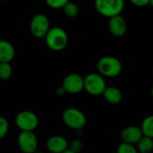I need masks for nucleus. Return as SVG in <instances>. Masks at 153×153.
<instances>
[{"label": "nucleus", "mask_w": 153, "mask_h": 153, "mask_svg": "<svg viewBox=\"0 0 153 153\" xmlns=\"http://www.w3.org/2000/svg\"><path fill=\"white\" fill-rule=\"evenodd\" d=\"M143 136V135L142 134L140 127L136 126H130L126 127L125 129L122 130L120 134L122 143H126L133 145L136 144Z\"/></svg>", "instance_id": "nucleus-11"}, {"label": "nucleus", "mask_w": 153, "mask_h": 153, "mask_svg": "<svg viewBox=\"0 0 153 153\" xmlns=\"http://www.w3.org/2000/svg\"><path fill=\"white\" fill-rule=\"evenodd\" d=\"M9 130V125L5 117L0 116V140L3 139Z\"/></svg>", "instance_id": "nucleus-20"}, {"label": "nucleus", "mask_w": 153, "mask_h": 153, "mask_svg": "<svg viewBox=\"0 0 153 153\" xmlns=\"http://www.w3.org/2000/svg\"><path fill=\"white\" fill-rule=\"evenodd\" d=\"M46 146L48 152L51 153H63L68 149L67 140L60 135L50 136L46 143Z\"/></svg>", "instance_id": "nucleus-12"}, {"label": "nucleus", "mask_w": 153, "mask_h": 153, "mask_svg": "<svg viewBox=\"0 0 153 153\" xmlns=\"http://www.w3.org/2000/svg\"><path fill=\"white\" fill-rule=\"evenodd\" d=\"M62 87L66 93L77 94L83 90V77L78 74H70L65 77Z\"/></svg>", "instance_id": "nucleus-9"}, {"label": "nucleus", "mask_w": 153, "mask_h": 153, "mask_svg": "<svg viewBox=\"0 0 153 153\" xmlns=\"http://www.w3.org/2000/svg\"><path fill=\"white\" fill-rule=\"evenodd\" d=\"M97 66L100 74L106 77H117L122 72V64L120 60L110 56L101 57L99 60Z\"/></svg>", "instance_id": "nucleus-3"}, {"label": "nucleus", "mask_w": 153, "mask_h": 153, "mask_svg": "<svg viewBox=\"0 0 153 153\" xmlns=\"http://www.w3.org/2000/svg\"><path fill=\"white\" fill-rule=\"evenodd\" d=\"M34 153H44V152H38V151H37V152H35Z\"/></svg>", "instance_id": "nucleus-26"}, {"label": "nucleus", "mask_w": 153, "mask_h": 153, "mask_svg": "<svg viewBox=\"0 0 153 153\" xmlns=\"http://www.w3.org/2000/svg\"><path fill=\"white\" fill-rule=\"evenodd\" d=\"M82 148H83V143L81 140H74L71 143L70 147L68 149L74 153H80L82 151Z\"/></svg>", "instance_id": "nucleus-22"}, {"label": "nucleus", "mask_w": 153, "mask_h": 153, "mask_svg": "<svg viewBox=\"0 0 153 153\" xmlns=\"http://www.w3.org/2000/svg\"><path fill=\"white\" fill-rule=\"evenodd\" d=\"M49 29V21L45 14L37 13L32 17L30 23V30L33 37L37 39L45 38Z\"/></svg>", "instance_id": "nucleus-7"}, {"label": "nucleus", "mask_w": 153, "mask_h": 153, "mask_svg": "<svg viewBox=\"0 0 153 153\" xmlns=\"http://www.w3.org/2000/svg\"><path fill=\"white\" fill-rule=\"evenodd\" d=\"M63 153H74V152H72V151H70L69 149H67L66 151H65Z\"/></svg>", "instance_id": "nucleus-25"}, {"label": "nucleus", "mask_w": 153, "mask_h": 153, "mask_svg": "<svg viewBox=\"0 0 153 153\" xmlns=\"http://www.w3.org/2000/svg\"><path fill=\"white\" fill-rule=\"evenodd\" d=\"M13 74V68L10 63H0V80H8Z\"/></svg>", "instance_id": "nucleus-18"}, {"label": "nucleus", "mask_w": 153, "mask_h": 153, "mask_svg": "<svg viewBox=\"0 0 153 153\" xmlns=\"http://www.w3.org/2000/svg\"><path fill=\"white\" fill-rule=\"evenodd\" d=\"M64 11V13L70 18H74L75 16L78 15L79 13V7L76 4L72 3V2H68L65 4V6L62 8Z\"/></svg>", "instance_id": "nucleus-17"}, {"label": "nucleus", "mask_w": 153, "mask_h": 153, "mask_svg": "<svg viewBox=\"0 0 153 153\" xmlns=\"http://www.w3.org/2000/svg\"><path fill=\"white\" fill-rule=\"evenodd\" d=\"M0 1H5V0H0Z\"/></svg>", "instance_id": "nucleus-27"}, {"label": "nucleus", "mask_w": 153, "mask_h": 153, "mask_svg": "<svg viewBox=\"0 0 153 153\" xmlns=\"http://www.w3.org/2000/svg\"><path fill=\"white\" fill-rule=\"evenodd\" d=\"M17 142L23 153H34L38 150V138L33 132L22 131L18 135Z\"/></svg>", "instance_id": "nucleus-8"}, {"label": "nucleus", "mask_w": 153, "mask_h": 153, "mask_svg": "<svg viewBox=\"0 0 153 153\" xmlns=\"http://www.w3.org/2000/svg\"><path fill=\"white\" fill-rule=\"evenodd\" d=\"M94 5L100 15L110 18L121 14L125 8V0H95Z\"/></svg>", "instance_id": "nucleus-2"}, {"label": "nucleus", "mask_w": 153, "mask_h": 153, "mask_svg": "<svg viewBox=\"0 0 153 153\" xmlns=\"http://www.w3.org/2000/svg\"><path fill=\"white\" fill-rule=\"evenodd\" d=\"M69 0H46L47 4L53 9H60L65 6Z\"/></svg>", "instance_id": "nucleus-21"}, {"label": "nucleus", "mask_w": 153, "mask_h": 153, "mask_svg": "<svg viewBox=\"0 0 153 153\" xmlns=\"http://www.w3.org/2000/svg\"><path fill=\"white\" fill-rule=\"evenodd\" d=\"M108 30L110 33L115 37L124 36L127 30L126 19L121 14L110 17L108 21Z\"/></svg>", "instance_id": "nucleus-10"}, {"label": "nucleus", "mask_w": 153, "mask_h": 153, "mask_svg": "<svg viewBox=\"0 0 153 153\" xmlns=\"http://www.w3.org/2000/svg\"><path fill=\"white\" fill-rule=\"evenodd\" d=\"M106 101L111 105H117L122 100V92L117 87H106L105 91L102 93Z\"/></svg>", "instance_id": "nucleus-14"}, {"label": "nucleus", "mask_w": 153, "mask_h": 153, "mask_svg": "<svg viewBox=\"0 0 153 153\" xmlns=\"http://www.w3.org/2000/svg\"><path fill=\"white\" fill-rule=\"evenodd\" d=\"M62 118L65 125L74 130L82 129L87 122L83 112L76 108H66L63 113Z\"/></svg>", "instance_id": "nucleus-4"}, {"label": "nucleus", "mask_w": 153, "mask_h": 153, "mask_svg": "<svg viewBox=\"0 0 153 153\" xmlns=\"http://www.w3.org/2000/svg\"><path fill=\"white\" fill-rule=\"evenodd\" d=\"M117 153H139L137 152V149L134 145L121 143L117 150Z\"/></svg>", "instance_id": "nucleus-19"}, {"label": "nucleus", "mask_w": 153, "mask_h": 153, "mask_svg": "<svg viewBox=\"0 0 153 153\" xmlns=\"http://www.w3.org/2000/svg\"><path fill=\"white\" fill-rule=\"evenodd\" d=\"M15 125L21 131L33 132L39 126V118L34 112L22 110L15 117Z\"/></svg>", "instance_id": "nucleus-6"}, {"label": "nucleus", "mask_w": 153, "mask_h": 153, "mask_svg": "<svg viewBox=\"0 0 153 153\" xmlns=\"http://www.w3.org/2000/svg\"><path fill=\"white\" fill-rule=\"evenodd\" d=\"M140 129L143 136L153 138V116H149L143 119Z\"/></svg>", "instance_id": "nucleus-16"}, {"label": "nucleus", "mask_w": 153, "mask_h": 153, "mask_svg": "<svg viewBox=\"0 0 153 153\" xmlns=\"http://www.w3.org/2000/svg\"><path fill=\"white\" fill-rule=\"evenodd\" d=\"M130 2L139 7H143V6H147L150 4H152V0H130Z\"/></svg>", "instance_id": "nucleus-23"}, {"label": "nucleus", "mask_w": 153, "mask_h": 153, "mask_svg": "<svg viewBox=\"0 0 153 153\" xmlns=\"http://www.w3.org/2000/svg\"><path fill=\"white\" fill-rule=\"evenodd\" d=\"M47 46L53 51H61L68 44V35L61 27L50 28L45 36Z\"/></svg>", "instance_id": "nucleus-1"}, {"label": "nucleus", "mask_w": 153, "mask_h": 153, "mask_svg": "<svg viewBox=\"0 0 153 153\" xmlns=\"http://www.w3.org/2000/svg\"><path fill=\"white\" fill-rule=\"evenodd\" d=\"M15 56L13 46L7 40L0 39V63H10Z\"/></svg>", "instance_id": "nucleus-13"}, {"label": "nucleus", "mask_w": 153, "mask_h": 153, "mask_svg": "<svg viewBox=\"0 0 153 153\" xmlns=\"http://www.w3.org/2000/svg\"><path fill=\"white\" fill-rule=\"evenodd\" d=\"M56 93H57L58 96H64L66 92H65V89H64L62 86H60V87H58V88L56 89Z\"/></svg>", "instance_id": "nucleus-24"}, {"label": "nucleus", "mask_w": 153, "mask_h": 153, "mask_svg": "<svg viewBox=\"0 0 153 153\" xmlns=\"http://www.w3.org/2000/svg\"><path fill=\"white\" fill-rule=\"evenodd\" d=\"M137 152L140 153H152L153 140L151 137L143 136L141 140L136 143Z\"/></svg>", "instance_id": "nucleus-15"}, {"label": "nucleus", "mask_w": 153, "mask_h": 153, "mask_svg": "<svg viewBox=\"0 0 153 153\" xmlns=\"http://www.w3.org/2000/svg\"><path fill=\"white\" fill-rule=\"evenodd\" d=\"M106 87V82L100 74L91 73L83 77V90L91 95H102Z\"/></svg>", "instance_id": "nucleus-5"}]
</instances>
